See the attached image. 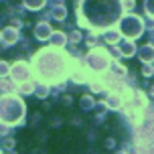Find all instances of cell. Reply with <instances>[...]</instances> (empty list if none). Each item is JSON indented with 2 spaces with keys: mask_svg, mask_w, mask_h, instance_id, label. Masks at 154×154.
Masks as SVG:
<instances>
[{
  "mask_svg": "<svg viewBox=\"0 0 154 154\" xmlns=\"http://www.w3.org/2000/svg\"><path fill=\"white\" fill-rule=\"evenodd\" d=\"M51 43H53L55 47H63L67 43V37H65L63 32H53V35H51Z\"/></svg>",
  "mask_w": 154,
  "mask_h": 154,
  "instance_id": "12",
  "label": "cell"
},
{
  "mask_svg": "<svg viewBox=\"0 0 154 154\" xmlns=\"http://www.w3.org/2000/svg\"><path fill=\"white\" fill-rule=\"evenodd\" d=\"M12 75H14L16 81H26V79L31 77V69H29L24 63H16L14 67H12Z\"/></svg>",
  "mask_w": 154,
  "mask_h": 154,
  "instance_id": "6",
  "label": "cell"
},
{
  "mask_svg": "<svg viewBox=\"0 0 154 154\" xmlns=\"http://www.w3.org/2000/svg\"><path fill=\"white\" fill-rule=\"evenodd\" d=\"M41 57L43 59H37V67L41 71V75L57 79L63 73V69H65V61L55 53H41Z\"/></svg>",
  "mask_w": 154,
  "mask_h": 154,
  "instance_id": "3",
  "label": "cell"
},
{
  "mask_svg": "<svg viewBox=\"0 0 154 154\" xmlns=\"http://www.w3.org/2000/svg\"><path fill=\"white\" fill-rule=\"evenodd\" d=\"M109 63H112V59L108 57V53H103L100 49H95L93 53H89L85 57V65L93 71H106L109 67Z\"/></svg>",
  "mask_w": 154,
  "mask_h": 154,
  "instance_id": "4",
  "label": "cell"
},
{
  "mask_svg": "<svg viewBox=\"0 0 154 154\" xmlns=\"http://www.w3.org/2000/svg\"><path fill=\"white\" fill-rule=\"evenodd\" d=\"M71 41H73V43H79V41H81V35H79L77 31H73L71 32Z\"/></svg>",
  "mask_w": 154,
  "mask_h": 154,
  "instance_id": "20",
  "label": "cell"
},
{
  "mask_svg": "<svg viewBox=\"0 0 154 154\" xmlns=\"http://www.w3.org/2000/svg\"><path fill=\"white\" fill-rule=\"evenodd\" d=\"M140 63H154V45L148 43V45H142L140 51H136Z\"/></svg>",
  "mask_w": 154,
  "mask_h": 154,
  "instance_id": "5",
  "label": "cell"
},
{
  "mask_svg": "<svg viewBox=\"0 0 154 154\" xmlns=\"http://www.w3.org/2000/svg\"><path fill=\"white\" fill-rule=\"evenodd\" d=\"M35 35H37V38L45 41V38H51L53 31H51V26H49L47 23H38V24H37V31H35Z\"/></svg>",
  "mask_w": 154,
  "mask_h": 154,
  "instance_id": "9",
  "label": "cell"
},
{
  "mask_svg": "<svg viewBox=\"0 0 154 154\" xmlns=\"http://www.w3.org/2000/svg\"><path fill=\"white\" fill-rule=\"evenodd\" d=\"M154 75V63H142V77L150 79Z\"/></svg>",
  "mask_w": 154,
  "mask_h": 154,
  "instance_id": "13",
  "label": "cell"
},
{
  "mask_svg": "<svg viewBox=\"0 0 154 154\" xmlns=\"http://www.w3.org/2000/svg\"><path fill=\"white\" fill-rule=\"evenodd\" d=\"M77 6H79L81 23L101 31L116 24L124 12L122 0H79Z\"/></svg>",
  "mask_w": 154,
  "mask_h": 154,
  "instance_id": "1",
  "label": "cell"
},
{
  "mask_svg": "<svg viewBox=\"0 0 154 154\" xmlns=\"http://www.w3.org/2000/svg\"><path fill=\"white\" fill-rule=\"evenodd\" d=\"M136 8V0H122V10L124 12H132Z\"/></svg>",
  "mask_w": 154,
  "mask_h": 154,
  "instance_id": "18",
  "label": "cell"
},
{
  "mask_svg": "<svg viewBox=\"0 0 154 154\" xmlns=\"http://www.w3.org/2000/svg\"><path fill=\"white\" fill-rule=\"evenodd\" d=\"M106 106H108L109 109H122L124 106V100H122V95H118V93H109L108 95V100H106Z\"/></svg>",
  "mask_w": 154,
  "mask_h": 154,
  "instance_id": "8",
  "label": "cell"
},
{
  "mask_svg": "<svg viewBox=\"0 0 154 154\" xmlns=\"http://www.w3.org/2000/svg\"><path fill=\"white\" fill-rule=\"evenodd\" d=\"M146 95H144V93L142 91H136L134 93V106H136V108L138 109H142V108H146Z\"/></svg>",
  "mask_w": 154,
  "mask_h": 154,
  "instance_id": "11",
  "label": "cell"
},
{
  "mask_svg": "<svg viewBox=\"0 0 154 154\" xmlns=\"http://www.w3.org/2000/svg\"><path fill=\"white\" fill-rule=\"evenodd\" d=\"M116 154H130V152H126V150H120V152H116Z\"/></svg>",
  "mask_w": 154,
  "mask_h": 154,
  "instance_id": "24",
  "label": "cell"
},
{
  "mask_svg": "<svg viewBox=\"0 0 154 154\" xmlns=\"http://www.w3.org/2000/svg\"><path fill=\"white\" fill-rule=\"evenodd\" d=\"M144 12L148 18L154 20V0H144Z\"/></svg>",
  "mask_w": 154,
  "mask_h": 154,
  "instance_id": "15",
  "label": "cell"
},
{
  "mask_svg": "<svg viewBox=\"0 0 154 154\" xmlns=\"http://www.w3.org/2000/svg\"><path fill=\"white\" fill-rule=\"evenodd\" d=\"M116 146V140L114 138H108L106 140V148H114Z\"/></svg>",
  "mask_w": 154,
  "mask_h": 154,
  "instance_id": "22",
  "label": "cell"
},
{
  "mask_svg": "<svg viewBox=\"0 0 154 154\" xmlns=\"http://www.w3.org/2000/svg\"><path fill=\"white\" fill-rule=\"evenodd\" d=\"M91 91L101 93V91H103V85H101V83H91Z\"/></svg>",
  "mask_w": 154,
  "mask_h": 154,
  "instance_id": "19",
  "label": "cell"
},
{
  "mask_svg": "<svg viewBox=\"0 0 154 154\" xmlns=\"http://www.w3.org/2000/svg\"><path fill=\"white\" fill-rule=\"evenodd\" d=\"M118 31H120L122 37L128 38V41H134V38H138V37L144 35V31H146V23H144L138 14L126 12V14L120 16V20H118Z\"/></svg>",
  "mask_w": 154,
  "mask_h": 154,
  "instance_id": "2",
  "label": "cell"
},
{
  "mask_svg": "<svg viewBox=\"0 0 154 154\" xmlns=\"http://www.w3.org/2000/svg\"><path fill=\"white\" fill-rule=\"evenodd\" d=\"M93 106H95V101H93L91 95H83L81 97V108L83 109H93Z\"/></svg>",
  "mask_w": 154,
  "mask_h": 154,
  "instance_id": "16",
  "label": "cell"
},
{
  "mask_svg": "<svg viewBox=\"0 0 154 154\" xmlns=\"http://www.w3.org/2000/svg\"><path fill=\"white\" fill-rule=\"evenodd\" d=\"M118 51H120V55H122V57H134L138 49H136V45H134L132 41H128V38H126L124 43H118Z\"/></svg>",
  "mask_w": 154,
  "mask_h": 154,
  "instance_id": "7",
  "label": "cell"
},
{
  "mask_svg": "<svg viewBox=\"0 0 154 154\" xmlns=\"http://www.w3.org/2000/svg\"><path fill=\"white\" fill-rule=\"evenodd\" d=\"M20 89H23V93H31V91H32V85H31V83H24Z\"/></svg>",
  "mask_w": 154,
  "mask_h": 154,
  "instance_id": "21",
  "label": "cell"
},
{
  "mask_svg": "<svg viewBox=\"0 0 154 154\" xmlns=\"http://www.w3.org/2000/svg\"><path fill=\"white\" fill-rule=\"evenodd\" d=\"M65 14H67V12H65V6H55L53 8V16L55 18H57V20H63V18H65Z\"/></svg>",
  "mask_w": 154,
  "mask_h": 154,
  "instance_id": "17",
  "label": "cell"
},
{
  "mask_svg": "<svg viewBox=\"0 0 154 154\" xmlns=\"http://www.w3.org/2000/svg\"><path fill=\"white\" fill-rule=\"evenodd\" d=\"M45 2L47 0H24V6L31 8V10H38V8L45 6Z\"/></svg>",
  "mask_w": 154,
  "mask_h": 154,
  "instance_id": "14",
  "label": "cell"
},
{
  "mask_svg": "<svg viewBox=\"0 0 154 154\" xmlns=\"http://www.w3.org/2000/svg\"><path fill=\"white\" fill-rule=\"evenodd\" d=\"M120 38H122V35H120V31H106L103 32V41L108 43V45H118L120 43Z\"/></svg>",
  "mask_w": 154,
  "mask_h": 154,
  "instance_id": "10",
  "label": "cell"
},
{
  "mask_svg": "<svg viewBox=\"0 0 154 154\" xmlns=\"http://www.w3.org/2000/svg\"><path fill=\"white\" fill-rule=\"evenodd\" d=\"M150 95H152V97H154V85H152V87H150Z\"/></svg>",
  "mask_w": 154,
  "mask_h": 154,
  "instance_id": "23",
  "label": "cell"
}]
</instances>
